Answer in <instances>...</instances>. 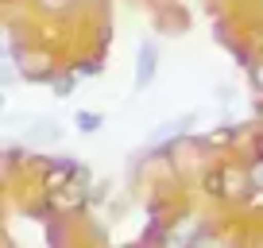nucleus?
<instances>
[{
    "instance_id": "nucleus-1",
    "label": "nucleus",
    "mask_w": 263,
    "mask_h": 248,
    "mask_svg": "<svg viewBox=\"0 0 263 248\" xmlns=\"http://www.w3.org/2000/svg\"><path fill=\"white\" fill-rule=\"evenodd\" d=\"M163 244H201V217L190 214L163 233Z\"/></svg>"
},
{
    "instance_id": "nucleus-2",
    "label": "nucleus",
    "mask_w": 263,
    "mask_h": 248,
    "mask_svg": "<svg viewBox=\"0 0 263 248\" xmlns=\"http://www.w3.org/2000/svg\"><path fill=\"white\" fill-rule=\"evenodd\" d=\"M155 62H159V50L151 39L140 43V66H136V90H143V85L151 82V74H155Z\"/></svg>"
},
{
    "instance_id": "nucleus-3",
    "label": "nucleus",
    "mask_w": 263,
    "mask_h": 248,
    "mask_svg": "<svg viewBox=\"0 0 263 248\" xmlns=\"http://www.w3.org/2000/svg\"><path fill=\"white\" fill-rule=\"evenodd\" d=\"M194 116H197V113H186V116H174V120H166L163 128H155V132L147 136V144H166V140H171V136L186 132V124L194 120Z\"/></svg>"
},
{
    "instance_id": "nucleus-4",
    "label": "nucleus",
    "mask_w": 263,
    "mask_h": 248,
    "mask_svg": "<svg viewBox=\"0 0 263 248\" xmlns=\"http://www.w3.org/2000/svg\"><path fill=\"white\" fill-rule=\"evenodd\" d=\"M27 140H31V144H50V140H58V128L50 120H39V128H31Z\"/></svg>"
},
{
    "instance_id": "nucleus-5",
    "label": "nucleus",
    "mask_w": 263,
    "mask_h": 248,
    "mask_svg": "<svg viewBox=\"0 0 263 248\" xmlns=\"http://www.w3.org/2000/svg\"><path fill=\"white\" fill-rule=\"evenodd\" d=\"M74 120H78V128H82V132H97L101 124H105V116H101V113H78Z\"/></svg>"
},
{
    "instance_id": "nucleus-6",
    "label": "nucleus",
    "mask_w": 263,
    "mask_h": 248,
    "mask_svg": "<svg viewBox=\"0 0 263 248\" xmlns=\"http://www.w3.org/2000/svg\"><path fill=\"white\" fill-rule=\"evenodd\" d=\"M248 174H252V186H255V190H263V155L248 167Z\"/></svg>"
},
{
    "instance_id": "nucleus-7",
    "label": "nucleus",
    "mask_w": 263,
    "mask_h": 248,
    "mask_svg": "<svg viewBox=\"0 0 263 248\" xmlns=\"http://www.w3.org/2000/svg\"><path fill=\"white\" fill-rule=\"evenodd\" d=\"M70 90H74V78H58V82H54V93H58V97H70Z\"/></svg>"
},
{
    "instance_id": "nucleus-8",
    "label": "nucleus",
    "mask_w": 263,
    "mask_h": 248,
    "mask_svg": "<svg viewBox=\"0 0 263 248\" xmlns=\"http://www.w3.org/2000/svg\"><path fill=\"white\" fill-rule=\"evenodd\" d=\"M229 136H232L229 128H224V132H213V136H209V144H224V140H229Z\"/></svg>"
},
{
    "instance_id": "nucleus-9",
    "label": "nucleus",
    "mask_w": 263,
    "mask_h": 248,
    "mask_svg": "<svg viewBox=\"0 0 263 248\" xmlns=\"http://www.w3.org/2000/svg\"><path fill=\"white\" fill-rule=\"evenodd\" d=\"M252 82H255V85H259V90H263V62H259V66L252 70Z\"/></svg>"
},
{
    "instance_id": "nucleus-10",
    "label": "nucleus",
    "mask_w": 263,
    "mask_h": 248,
    "mask_svg": "<svg viewBox=\"0 0 263 248\" xmlns=\"http://www.w3.org/2000/svg\"><path fill=\"white\" fill-rule=\"evenodd\" d=\"M255 155H263V132H259V140H255Z\"/></svg>"
},
{
    "instance_id": "nucleus-11",
    "label": "nucleus",
    "mask_w": 263,
    "mask_h": 248,
    "mask_svg": "<svg viewBox=\"0 0 263 248\" xmlns=\"http://www.w3.org/2000/svg\"><path fill=\"white\" fill-rule=\"evenodd\" d=\"M259 116H263V105H259Z\"/></svg>"
}]
</instances>
